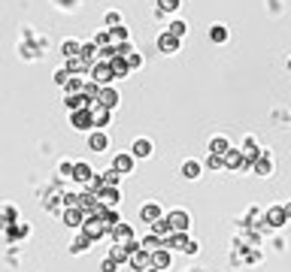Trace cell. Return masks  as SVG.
Listing matches in <instances>:
<instances>
[{
  "label": "cell",
  "instance_id": "1",
  "mask_svg": "<svg viewBox=\"0 0 291 272\" xmlns=\"http://www.w3.org/2000/svg\"><path fill=\"white\" fill-rule=\"evenodd\" d=\"M88 79H91V82H97L100 88H106L109 82L116 79V76H113V70H109V64L97 61V64H91V73H88Z\"/></svg>",
  "mask_w": 291,
  "mask_h": 272
},
{
  "label": "cell",
  "instance_id": "2",
  "mask_svg": "<svg viewBox=\"0 0 291 272\" xmlns=\"http://www.w3.org/2000/svg\"><path fill=\"white\" fill-rule=\"evenodd\" d=\"M82 233H85L88 239H94V242H97V239H103V236H106L109 230H106V224H103L100 218H94V215H91V218H85V224H82Z\"/></svg>",
  "mask_w": 291,
  "mask_h": 272
},
{
  "label": "cell",
  "instance_id": "3",
  "mask_svg": "<svg viewBox=\"0 0 291 272\" xmlns=\"http://www.w3.org/2000/svg\"><path fill=\"white\" fill-rule=\"evenodd\" d=\"M70 124L76 127V130H91V127H94V115H91V109L70 112Z\"/></svg>",
  "mask_w": 291,
  "mask_h": 272
},
{
  "label": "cell",
  "instance_id": "4",
  "mask_svg": "<svg viewBox=\"0 0 291 272\" xmlns=\"http://www.w3.org/2000/svg\"><path fill=\"white\" fill-rule=\"evenodd\" d=\"M128 263H131V266H134L137 272H146V269L152 266V254L146 251V248H137V251L131 254V260H128Z\"/></svg>",
  "mask_w": 291,
  "mask_h": 272
},
{
  "label": "cell",
  "instance_id": "5",
  "mask_svg": "<svg viewBox=\"0 0 291 272\" xmlns=\"http://www.w3.org/2000/svg\"><path fill=\"white\" fill-rule=\"evenodd\" d=\"M158 49H161V55H173V52L179 49V36H173L170 30H164V33L158 36Z\"/></svg>",
  "mask_w": 291,
  "mask_h": 272
},
{
  "label": "cell",
  "instance_id": "6",
  "mask_svg": "<svg viewBox=\"0 0 291 272\" xmlns=\"http://www.w3.org/2000/svg\"><path fill=\"white\" fill-rule=\"evenodd\" d=\"M167 221H170V227H173V233H185L188 230V212H170L167 215Z\"/></svg>",
  "mask_w": 291,
  "mask_h": 272
},
{
  "label": "cell",
  "instance_id": "7",
  "mask_svg": "<svg viewBox=\"0 0 291 272\" xmlns=\"http://www.w3.org/2000/svg\"><path fill=\"white\" fill-rule=\"evenodd\" d=\"M97 200H100L106 209H113V206L122 200V190H119V187H103V190L97 193Z\"/></svg>",
  "mask_w": 291,
  "mask_h": 272
},
{
  "label": "cell",
  "instance_id": "8",
  "mask_svg": "<svg viewBox=\"0 0 291 272\" xmlns=\"http://www.w3.org/2000/svg\"><path fill=\"white\" fill-rule=\"evenodd\" d=\"M119 100H122V97H119V91H116V88H109V85H106V88H100V100H97L100 106L116 109V106H119Z\"/></svg>",
  "mask_w": 291,
  "mask_h": 272
},
{
  "label": "cell",
  "instance_id": "9",
  "mask_svg": "<svg viewBox=\"0 0 291 272\" xmlns=\"http://www.w3.org/2000/svg\"><path fill=\"white\" fill-rule=\"evenodd\" d=\"M225 167H228V170H246L249 161L243 158V151H234V148H231V151L225 154Z\"/></svg>",
  "mask_w": 291,
  "mask_h": 272
},
{
  "label": "cell",
  "instance_id": "10",
  "mask_svg": "<svg viewBox=\"0 0 291 272\" xmlns=\"http://www.w3.org/2000/svg\"><path fill=\"white\" fill-rule=\"evenodd\" d=\"M191 239L185 236V233H173L170 239H164V248H176V251H188Z\"/></svg>",
  "mask_w": 291,
  "mask_h": 272
},
{
  "label": "cell",
  "instance_id": "11",
  "mask_svg": "<svg viewBox=\"0 0 291 272\" xmlns=\"http://www.w3.org/2000/svg\"><path fill=\"white\" fill-rule=\"evenodd\" d=\"M91 115H94V127H106V124H109V115H113V109H106V106L94 103V106H91Z\"/></svg>",
  "mask_w": 291,
  "mask_h": 272
},
{
  "label": "cell",
  "instance_id": "12",
  "mask_svg": "<svg viewBox=\"0 0 291 272\" xmlns=\"http://www.w3.org/2000/svg\"><path fill=\"white\" fill-rule=\"evenodd\" d=\"M152 236H158L161 242L173 236V227H170V221H167V218H158V221L152 224Z\"/></svg>",
  "mask_w": 291,
  "mask_h": 272
},
{
  "label": "cell",
  "instance_id": "13",
  "mask_svg": "<svg viewBox=\"0 0 291 272\" xmlns=\"http://www.w3.org/2000/svg\"><path fill=\"white\" fill-rule=\"evenodd\" d=\"M64 70H67V73H73V76H79V73H91V61H85V58H70Z\"/></svg>",
  "mask_w": 291,
  "mask_h": 272
},
{
  "label": "cell",
  "instance_id": "14",
  "mask_svg": "<svg viewBox=\"0 0 291 272\" xmlns=\"http://www.w3.org/2000/svg\"><path fill=\"white\" fill-rule=\"evenodd\" d=\"M64 224L73 227V230L82 227V224H85V212H82V209H67V212H64Z\"/></svg>",
  "mask_w": 291,
  "mask_h": 272
},
{
  "label": "cell",
  "instance_id": "15",
  "mask_svg": "<svg viewBox=\"0 0 291 272\" xmlns=\"http://www.w3.org/2000/svg\"><path fill=\"white\" fill-rule=\"evenodd\" d=\"M64 103H67V109H70V112H79V109H91V103L85 100V94H67V100H64Z\"/></svg>",
  "mask_w": 291,
  "mask_h": 272
},
{
  "label": "cell",
  "instance_id": "16",
  "mask_svg": "<svg viewBox=\"0 0 291 272\" xmlns=\"http://www.w3.org/2000/svg\"><path fill=\"white\" fill-rule=\"evenodd\" d=\"M140 218H143V221H149V224H155V221L164 218V215H161V206H158V203H146V206L140 209Z\"/></svg>",
  "mask_w": 291,
  "mask_h": 272
},
{
  "label": "cell",
  "instance_id": "17",
  "mask_svg": "<svg viewBox=\"0 0 291 272\" xmlns=\"http://www.w3.org/2000/svg\"><path fill=\"white\" fill-rule=\"evenodd\" d=\"M113 236H116L119 245H131V242H134V230H131L128 224H119V227L113 230Z\"/></svg>",
  "mask_w": 291,
  "mask_h": 272
},
{
  "label": "cell",
  "instance_id": "18",
  "mask_svg": "<svg viewBox=\"0 0 291 272\" xmlns=\"http://www.w3.org/2000/svg\"><path fill=\"white\" fill-rule=\"evenodd\" d=\"M109 70H113V76H116V79H125L131 67H128V61H125L122 55H116L113 61H109Z\"/></svg>",
  "mask_w": 291,
  "mask_h": 272
},
{
  "label": "cell",
  "instance_id": "19",
  "mask_svg": "<svg viewBox=\"0 0 291 272\" xmlns=\"http://www.w3.org/2000/svg\"><path fill=\"white\" fill-rule=\"evenodd\" d=\"M94 179V173H91V167L88 164H73V181H91Z\"/></svg>",
  "mask_w": 291,
  "mask_h": 272
},
{
  "label": "cell",
  "instance_id": "20",
  "mask_svg": "<svg viewBox=\"0 0 291 272\" xmlns=\"http://www.w3.org/2000/svg\"><path fill=\"white\" fill-rule=\"evenodd\" d=\"M113 167H116V170H119L122 176H125V173H131V170H134V154H128V151H122V154H119V158L113 161Z\"/></svg>",
  "mask_w": 291,
  "mask_h": 272
},
{
  "label": "cell",
  "instance_id": "21",
  "mask_svg": "<svg viewBox=\"0 0 291 272\" xmlns=\"http://www.w3.org/2000/svg\"><path fill=\"white\" fill-rule=\"evenodd\" d=\"M131 154H134V158H152V142L149 139H137L134 148H131Z\"/></svg>",
  "mask_w": 291,
  "mask_h": 272
},
{
  "label": "cell",
  "instance_id": "22",
  "mask_svg": "<svg viewBox=\"0 0 291 272\" xmlns=\"http://www.w3.org/2000/svg\"><path fill=\"white\" fill-rule=\"evenodd\" d=\"M267 224H270V227H282V224H288V218H285V209H282V206H276V209H267Z\"/></svg>",
  "mask_w": 291,
  "mask_h": 272
},
{
  "label": "cell",
  "instance_id": "23",
  "mask_svg": "<svg viewBox=\"0 0 291 272\" xmlns=\"http://www.w3.org/2000/svg\"><path fill=\"white\" fill-rule=\"evenodd\" d=\"M152 266H155V269H167V266H170V248L152 251Z\"/></svg>",
  "mask_w": 291,
  "mask_h": 272
},
{
  "label": "cell",
  "instance_id": "24",
  "mask_svg": "<svg viewBox=\"0 0 291 272\" xmlns=\"http://www.w3.org/2000/svg\"><path fill=\"white\" fill-rule=\"evenodd\" d=\"M109 145V139H106V133H100V130H94L91 136H88V148L91 151H103Z\"/></svg>",
  "mask_w": 291,
  "mask_h": 272
},
{
  "label": "cell",
  "instance_id": "25",
  "mask_svg": "<svg viewBox=\"0 0 291 272\" xmlns=\"http://www.w3.org/2000/svg\"><path fill=\"white\" fill-rule=\"evenodd\" d=\"M228 151H231V145H228V139H225V136H215V139L209 142V154H222V158H225Z\"/></svg>",
  "mask_w": 291,
  "mask_h": 272
},
{
  "label": "cell",
  "instance_id": "26",
  "mask_svg": "<svg viewBox=\"0 0 291 272\" xmlns=\"http://www.w3.org/2000/svg\"><path fill=\"white\" fill-rule=\"evenodd\" d=\"M91 242H94V239H88V236H85V233H79V236H76V239H73V245H70V251H73V254H82V251H88V248H91Z\"/></svg>",
  "mask_w": 291,
  "mask_h": 272
},
{
  "label": "cell",
  "instance_id": "27",
  "mask_svg": "<svg viewBox=\"0 0 291 272\" xmlns=\"http://www.w3.org/2000/svg\"><path fill=\"white\" fill-rule=\"evenodd\" d=\"M61 52H64L67 61H70V58H82V46H79L76 40H67V43L61 46Z\"/></svg>",
  "mask_w": 291,
  "mask_h": 272
},
{
  "label": "cell",
  "instance_id": "28",
  "mask_svg": "<svg viewBox=\"0 0 291 272\" xmlns=\"http://www.w3.org/2000/svg\"><path fill=\"white\" fill-rule=\"evenodd\" d=\"M82 94H85V100H88V103H91V106H94V103H97V100H100V85H97V82H91V79H88V82H85V88H82Z\"/></svg>",
  "mask_w": 291,
  "mask_h": 272
},
{
  "label": "cell",
  "instance_id": "29",
  "mask_svg": "<svg viewBox=\"0 0 291 272\" xmlns=\"http://www.w3.org/2000/svg\"><path fill=\"white\" fill-rule=\"evenodd\" d=\"M252 167H255V173H258V176H270V170H273V164H270V158H267V154H261V158L255 161Z\"/></svg>",
  "mask_w": 291,
  "mask_h": 272
},
{
  "label": "cell",
  "instance_id": "30",
  "mask_svg": "<svg viewBox=\"0 0 291 272\" xmlns=\"http://www.w3.org/2000/svg\"><path fill=\"white\" fill-rule=\"evenodd\" d=\"M100 179H103V184H106V187H119V181H122V173L113 167V170H106Z\"/></svg>",
  "mask_w": 291,
  "mask_h": 272
},
{
  "label": "cell",
  "instance_id": "31",
  "mask_svg": "<svg viewBox=\"0 0 291 272\" xmlns=\"http://www.w3.org/2000/svg\"><path fill=\"white\" fill-rule=\"evenodd\" d=\"M261 154H264V151H258V145H255L252 139H246V151H243V158H246L249 164H255V161L261 158Z\"/></svg>",
  "mask_w": 291,
  "mask_h": 272
},
{
  "label": "cell",
  "instance_id": "32",
  "mask_svg": "<svg viewBox=\"0 0 291 272\" xmlns=\"http://www.w3.org/2000/svg\"><path fill=\"white\" fill-rule=\"evenodd\" d=\"M109 36H113V46H122V43H128V27L119 24V27L109 30Z\"/></svg>",
  "mask_w": 291,
  "mask_h": 272
},
{
  "label": "cell",
  "instance_id": "33",
  "mask_svg": "<svg viewBox=\"0 0 291 272\" xmlns=\"http://www.w3.org/2000/svg\"><path fill=\"white\" fill-rule=\"evenodd\" d=\"M209 40H212V43H225V40H228V27H225V24H212Z\"/></svg>",
  "mask_w": 291,
  "mask_h": 272
},
{
  "label": "cell",
  "instance_id": "34",
  "mask_svg": "<svg viewBox=\"0 0 291 272\" xmlns=\"http://www.w3.org/2000/svg\"><path fill=\"white\" fill-rule=\"evenodd\" d=\"M182 176H185V179H197L200 176V164L197 161H185V164H182Z\"/></svg>",
  "mask_w": 291,
  "mask_h": 272
},
{
  "label": "cell",
  "instance_id": "35",
  "mask_svg": "<svg viewBox=\"0 0 291 272\" xmlns=\"http://www.w3.org/2000/svg\"><path fill=\"white\" fill-rule=\"evenodd\" d=\"M103 224H106V230H109V233H113V230H116V227L122 224L119 212H116V209H109V212H106V218H103Z\"/></svg>",
  "mask_w": 291,
  "mask_h": 272
},
{
  "label": "cell",
  "instance_id": "36",
  "mask_svg": "<svg viewBox=\"0 0 291 272\" xmlns=\"http://www.w3.org/2000/svg\"><path fill=\"white\" fill-rule=\"evenodd\" d=\"M140 245H143L146 251H149V254H152V251H158V248H164V242H161L158 236H149V239H143Z\"/></svg>",
  "mask_w": 291,
  "mask_h": 272
},
{
  "label": "cell",
  "instance_id": "37",
  "mask_svg": "<svg viewBox=\"0 0 291 272\" xmlns=\"http://www.w3.org/2000/svg\"><path fill=\"white\" fill-rule=\"evenodd\" d=\"M94 43L103 49V46H113V36H109V30H97L94 33Z\"/></svg>",
  "mask_w": 291,
  "mask_h": 272
},
{
  "label": "cell",
  "instance_id": "38",
  "mask_svg": "<svg viewBox=\"0 0 291 272\" xmlns=\"http://www.w3.org/2000/svg\"><path fill=\"white\" fill-rule=\"evenodd\" d=\"M82 88H85V82L76 79V76H73V79L67 82V94H82Z\"/></svg>",
  "mask_w": 291,
  "mask_h": 272
},
{
  "label": "cell",
  "instance_id": "39",
  "mask_svg": "<svg viewBox=\"0 0 291 272\" xmlns=\"http://www.w3.org/2000/svg\"><path fill=\"white\" fill-rule=\"evenodd\" d=\"M206 167H209V170H222V167H225V158H222V154H209V158H206Z\"/></svg>",
  "mask_w": 291,
  "mask_h": 272
},
{
  "label": "cell",
  "instance_id": "40",
  "mask_svg": "<svg viewBox=\"0 0 291 272\" xmlns=\"http://www.w3.org/2000/svg\"><path fill=\"white\" fill-rule=\"evenodd\" d=\"M158 6H161V12H173V9H179V0H158Z\"/></svg>",
  "mask_w": 291,
  "mask_h": 272
},
{
  "label": "cell",
  "instance_id": "41",
  "mask_svg": "<svg viewBox=\"0 0 291 272\" xmlns=\"http://www.w3.org/2000/svg\"><path fill=\"white\" fill-rule=\"evenodd\" d=\"M119 24H122V15H119V12H106V27H109V30L119 27Z\"/></svg>",
  "mask_w": 291,
  "mask_h": 272
},
{
  "label": "cell",
  "instance_id": "42",
  "mask_svg": "<svg viewBox=\"0 0 291 272\" xmlns=\"http://www.w3.org/2000/svg\"><path fill=\"white\" fill-rule=\"evenodd\" d=\"M170 33L182 40V36H185V21H173V24H170Z\"/></svg>",
  "mask_w": 291,
  "mask_h": 272
},
{
  "label": "cell",
  "instance_id": "43",
  "mask_svg": "<svg viewBox=\"0 0 291 272\" xmlns=\"http://www.w3.org/2000/svg\"><path fill=\"white\" fill-rule=\"evenodd\" d=\"M70 79H73V73H67V70H58V73H55V82H58V85H64V88H67V82H70Z\"/></svg>",
  "mask_w": 291,
  "mask_h": 272
},
{
  "label": "cell",
  "instance_id": "44",
  "mask_svg": "<svg viewBox=\"0 0 291 272\" xmlns=\"http://www.w3.org/2000/svg\"><path fill=\"white\" fill-rule=\"evenodd\" d=\"M103 187H106V184H103V179H100V176H94V179L88 181V190H91V193H100Z\"/></svg>",
  "mask_w": 291,
  "mask_h": 272
},
{
  "label": "cell",
  "instance_id": "45",
  "mask_svg": "<svg viewBox=\"0 0 291 272\" xmlns=\"http://www.w3.org/2000/svg\"><path fill=\"white\" fill-rule=\"evenodd\" d=\"M125 61H128V67H131V70H134V67H140V64H143V58H140V55H137V52H131V55H128V58H125Z\"/></svg>",
  "mask_w": 291,
  "mask_h": 272
},
{
  "label": "cell",
  "instance_id": "46",
  "mask_svg": "<svg viewBox=\"0 0 291 272\" xmlns=\"http://www.w3.org/2000/svg\"><path fill=\"white\" fill-rule=\"evenodd\" d=\"M100 269H103V272H116V269H119V263H116V260H113V257H106V260H103V266H100Z\"/></svg>",
  "mask_w": 291,
  "mask_h": 272
},
{
  "label": "cell",
  "instance_id": "47",
  "mask_svg": "<svg viewBox=\"0 0 291 272\" xmlns=\"http://www.w3.org/2000/svg\"><path fill=\"white\" fill-rule=\"evenodd\" d=\"M61 173L64 176H73V164H61Z\"/></svg>",
  "mask_w": 291,
  "mask_h": 272
},
{
  "label": "cell",
  "instance_id": "48",
  "mask_svg": "<svg viewBox=\"0 0 291 272\" xmlns=\"http://www.w3.org/2000/svg\"><path fill=\"white\" fill-rule=\"evenodd\" d=\"M282 209H285V218H291V203H285Z\"/></svg>",
  "mask_w": 291,
  "mask_h": 272
},
{
  "label": "cell",
  "instance_id": "49",
  "mask_svg": "<svg viewBox=\"0 0 291 272\" xmlns=\"http://www.w3.org/2000/svg\"><path fill=\"white\" fill-rule=\"evenodd\" d=\"M146 272H161V269H155V266H149V269H146Z\"/></svg>",
  "mask_w": 291,
  "mask_h": 272
},
{
  "label": "cell",
  "instance_id": "50",
  "mask_svg": "<svg viewBox=\"0 0 291 272\" xmlns=\"http://www.w3.org/2000/svg\"><path fill=\"white\" fill-rule=\"evenodd\" d=\"M288 70H291V61H288Z\"/></svg>",
  "mask_w": 291,
  "mask_h": 272
}]
</instances>
